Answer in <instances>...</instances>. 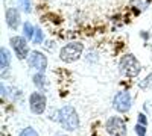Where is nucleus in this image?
Listing matches in <instances>:
<instances>
[{
    "instance_id": "f257e3e1",
    "label": "nucleus",
    "mask_w": 152,
    "mask_h": 136,
    "mask_svg": "<svg viewBox=\"0 0 152 136\" xmlns=\"http://www.w3.org/2000/svg\"><path fill=\"white\" fill-rule=\"evenodd\" d=\"M58 121L61 122V126L69 132H73L79 127V117L76 114V110L73 106H64L58 112Z\"/></svg>"
},
{
    "instance_id": "f03ea898",
    "label": "nucleus",
    "mask_w": 152,
    "mask_h": 136,
    "mask_svg": "<svg viewBox=\"0 0 152 136\" xmlns=\"http://www.w3.org/2000/svg\"><path fill=\"white\" fill-rule=\"evenodd\" d=\"M82 50H84V44L81 42H72V44H67L61 48L59 52V58L62 62H75V60H78L79 56L82 55Z\"/></svg>"
},
{
    "instance_id": "7ed1b4c3",
    "label": "nucleus",
    "mask_w": 152,
    "mask_h": 136,
    "mask_svg": "<svg viewBox=\"0 0 152 136\" xmlns=\"http://www.w3.org/2000/svg\"><path fill=\"white\" fill-rule=\"evenodd\" d=\"M120 68L123 71V74H126L128 77H135L138 73H140V62L132 56V55H128L122 59L120 62Z\"/></svg>"
},
{
    "instance_id": "20e7f679",
    "label": "nucleus",
    "mask_w": 152,
    "mask_h": 136,
    "mask_svg": "<svg viewBox=\"0 0 152 136\" xmlns=\"http://www.w3.org/2000/svg\"><path fill=\"white\" fill-rule=\"evenodd\" d=\"M105 129L110 136H125L126 135V126H125L123 119L119 117H111L107 121Z\"/></svg>"
},
{
    "instance_id": "39448f33",
    "label": "nucleus",
    "mask_w": 152,
    "mask_h": 136,
    "mask_svg": "<svg viewBox=\"0 0 152 136\" xmlns=\"http://www.w3.org/2000/svg\"><path fill=\"white\" fill-rule=\"evenodd\" d=\"M113 106L114 109L120 114H125L128 112L129 107H131V94L128 91H120L116 94L114 97V101H113Z\"/></svg>"
},
{
    "instance_id": "423d86ee",
    "label": "nucleus",
    "mask_w": 152,
    "mask_h": 136,
    "mask_svg": "<svg viewBox=\"0 0 152 136\" xmlns=\"http://www.w3.org/2000/svg\"><path fill=\"white\" fill-rule=\"evenodd\" d=\"M46 104H47V100H46V95L41 94V92H32L31 97H29V107L34 114L37 115H41L44 110H46Z\"/></svg>"
},
{
    "instance_id": "0eeeda50",
    "label": "nucleus",
    "mask_w": 152,
    "mask_h": 136,
    "mask_svg": "<svg viewBox=\"0 0 152 136\" xmlns=\"http://www.w3.org/2000/svg\"><path fill=\"white\" fill-rule=\"evenodd\" d=\"M11 45L14 48L15 55L18 56V59H26L29 56V47H28L26 41H24V38H21V36H12Z\"/></svg>"
},
{
    "instance_id": "6e6552de",
    "label": "nucleus",
    "mask_w": 152,
    "mask_h": 136,
    "mask_svg": "<svg viewBox=\"0 0 152 136\" xmlns=\"http://www.w3.org/2000/svg\"><path fill=\"white\" fill-rule=\"evenodd\" d=\"M28 64H29V67H32L38 71H44L47 67V58L40 52H31V55L28 58Z\"/></svg>"
},
{
    "instance_id": "1a4fd4ad",
    "label": "nucleus",
    "mask_w": 152,
    "mask_h": 136,
    "mask_svg": "<svg viewBox=\"0 0 152 136\" xmlns=\"http://www.w3.org/2000/svg\"><path fill=\"white\" fill-rule=\"evenodd\" d=\"M5 18H6V24L11 29H17L18 23H20V12L15 8H9L5 14Z\"/></svg>"
},
{
    "instance_id": "9d476101",
    "label": "nucleus",
    "mask_w": 152,
    "mask_h": 136,
    "mask_svg": "<svg viewBox=\"0 0 152 136\" xmlns=\"http://www.w3.org/2000/svg\"><path fill=\"white\" fill-rule=\"evenodd\" d=\"M9 59H11L9 52L6 50L5 47H2L0 48V68H2V71H5L9 67Z\"/></svg>"
},
{
    "instance_id": "9b49d317",
    "label": "nucleus",
    "mask_w": 152,
    "mask_h": 136,
    "mask_svg": "<svg viewBox=\"0 0 152 136\" xmlns=\"http://www.w3.org/2000/svg\"><path fill=\"white\" fill-rule=\"evenodd\" d=\"M24 36H26L28 40H32L35 36V29L31 23H24Z\"/></svg>"
},
{
    "instance_id": "f8f14e48",
    "label": "nucleus",
    "mask_w": 152,
    "mask_h": 136,
    "mask_svg": "<svg viewBox=\"0 0 152 136\" xmlns=\"http://www.w3.org/2000/svg\"><path fill=\"white\" fill-rule=\"evenodd\" d=\"M34 83L38 86V88H43V86L46 85V79H44V76L41 73H38V74H35L34 76Z\"/></svg>"
},
{
    "instance_id": "ddd939ff",
    "label": "nucleus",
    "mask_w": 152,
    "mask_h": 136,
    "mask_svg": "<svg viewBox=\"0 0 152 136\" xmlns=\"http://www.w3.org/2000/svg\"><path fill=\"white\" fill-rule=\"evenodd\" d=\"M20 136H40V135H38L32 127H28V129H24V130L20 133Z\"/></svg>"
},
{
    "instance_id": "4468645a",
    "label": "nucleus",
    "mask_w": 152,
    "mask_h": 136,
    "mask_svg": "<svg viewBox=\"0 0 152 136\" xmlns=\"http://www.w3.org/2000/svg\"><path fill=\"white\" fill-rule=\"evenodd\" d=\"M35 44H40L41 41H43V32L40 30V29H35Z\"/></svg>"
},
{
    "instance_id": "2eb2a0df",
    "label": "nucleus",
    "mask_w": 152,
    "mask_h": 136,
    "mask_svg": "<svg viewBox=\"0 0 152 136\" xmlns=\"http://www.w3.org/2000/svg\"><path fill=\"white\" fill-rule=\"evenodd\" d=\"M135 133H137L138 136H145V133H146L145 126H143V124H137V126H135Z\"/></svg>"
},
{
    "instance_id": "dca6fc26",
    "label": "nucleus",
    "mask_w": 152,
    "mask_h": 136,
    "mask_svg": "<svg viewBox=\"0 0 152 136\" xmlns=\"http://www.w3.org/2000/svg\"><path fill=\"white\" fill-rule=\"evenodd\" d=\"M21 3H23V6H24V11H26V12H29V11H31L29 0H21Z\"/></svg>"
},
{
    "instance_id": "f3484780",
    "label": "nucleus",
    "mask_w": 152,
    "mask_h": 136,
    "mask_svg": "<svg viewBox=\"0 0 152 136\" xmlns=\"http://www.w3.org/2000/svg\"><path fill=\"white\" fill-rule=\"evenodd\" d=\"M138 124L146 126V118H145V115H138Z\"/></svg>"
}]
</instances>
